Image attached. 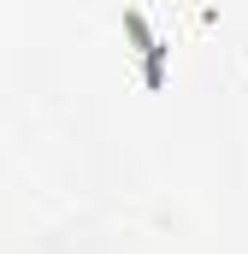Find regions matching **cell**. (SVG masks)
Here are the masks:
<instances>
[{
    "instance_id": "1",
    "label": "cell",
    "mask_w": 248,
    "mask_h": 254,
    "mask_svg": "<svg viewBox=\"0 0 248 254\" xmlns=\"http://www.w3.org/2000/svg\"><path fill=\"white\" fill-rule=\"evenodd\" d=\"M124 36H130V48H136V60H142V89L160 95L166 77H172V60H166V42L154 36V24H148L142 6H124Z\"/></svg>"
}]
</instances>
